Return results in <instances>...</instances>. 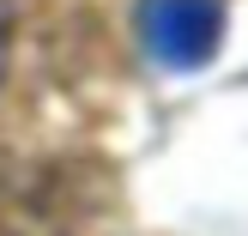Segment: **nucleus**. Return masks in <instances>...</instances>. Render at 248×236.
I'll return each instance as SVG.
<instances>
[{
    "mask_svg": "<svg viewBox=\"0 0 248 236\" xmlns=\"http://www.w3.org/2000/svg\"><path fill=\"white\" fill-rule=\"evenodd\" d=\"M0 61H6V12H0Z\"/></svg>",
    "mask_w": 248,
    "mask_h": 236,
    "instance_id": "f03ea898",
    "label": "nucleus"
},
{
    "mask_svg": "<svg viewBox=\"0 0 248 236\" xmlns=\"http://www.w3.org/2000/svg\"><path fill=\"white\" fill-rule=\"evenodd\" d=\"M140 31L164 67H176V73L206 67L218 55V36H224V0H145Z\"/></svg>",
    "mask_w": 248,
    "mask_h": 236,
    "instance_id": "f257e3e1",
    "label": "nucleus"
}]
</instances>
